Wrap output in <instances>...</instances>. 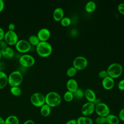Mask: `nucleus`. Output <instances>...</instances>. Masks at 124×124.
<instances>
[{
    "label": "nucleus",
    "instance_id": "1a4fd4ad",
    "mask_svg": "<svg viewBox=\"0 0 124 124\" xmlns=\"http://www.w3.org/2000/svg\"><path fill=\"white\" fill-rule=\"evenodd\" d=\"M95 112L98 116L106 117L110 114V109L106 104L101 102L95 106Z\"/></svg>",
    "mask_w": 124,
    "mask_h": 124
},
{
    "label": "nucleus",
    "instance_id": "f03ea898",
    "mask_svg": "<svg viewBox=\"0 0 124 124\" xmlns=\"http://www.w3.org/2000/svg\"><path fill=\"white\" fill-rule=\"evenodd\" d=\"M62 99L60 95L56 92H50L45 95V104L51 108L56 107L60 105Z\"/></svg>",
    "mask_w": 124,
    "mask_h": 124
},
{
    "label": "nucleus",
    "instance_id": "5701e85b",
    "mask_svg": "<svg viewBox=\"0 0 124 124\" xmlns=\"http://www.w3.org/2000/svg\"><path fill=\"white\" fill-rule=\"evenodd\" d=\"M96 5L93 1H89L86 3L85 6V9L87 13H92L96 9Z\"/></svg>",
    "mask_w": 124,
    "mask_h": 124
},
{
    "label": "nucleus",
    "instance_id": "c85d7f7f",
    "mask_svg": "<svg viewBox=\"0 0 124 124\" xmlns=\"http://www.w3.org/2000/svg\"><path fill=\"white\" fill-rule=\"evenodd\" d=\"M61 24L63 27H67L71 23V19L68 17H63L60 21Z\"/></svg>",
    "mask_w": 124,
    "mask_h": 124
},
{
    "label": "nucleus",
    "instance_id": "f3484780",
    "mask_svg": "<svg viewBox=\"0 0 124 124\" xmlns=\"http://www.w3.org/2000/svg\"><path fill=\"white\" fill-rule=\"evenodd\" d=\"M1 56L6 59H11L14 56V51L10 47L7 46L5 49L0 50Z\"/></svg>",
    "mask_w": 124,
    "mask_h": 124
},
{
    "label": "nucleus",
    "instance_id": "49530a36",
    "mask_svg": "<svg viewBox=\"0 0 124 124\" xmlns=\"http://www.w3.org/2000/svg\"></svg>",
    "mask_w": 124,
    "mask_h": 124
},
{
    "label": "nucleus",
    "instance_id": "cd10ccee",
    "mask_svg": "<svg viewBox=\"0 0 124 124\" xmlns=\"http://www.w3.org/2000/svg\"><path fill=\"white\" fill-rule=\"evenodd\" d=\"M77 73V70L73 66L70 67L66 70V75L69 77L75 76Z\"/></svg>",
    "mask_w": 124,
    "mask_h": 124
},
{
    "label": "nucleus",
    "instance_id": "79ce46f5",
    "mask_svg": "<svg viewBox=\"0 0 124 124\" xmlns=\"http://www.w3.org/2000/svg\"><path fill=\"white\" fill-rule=\"evenodd\" d=\"M0 124H5V120L1 117H0Z\"/></svg>",
    "mask_w": 124,
    "mask_h": 124
},
{
    "label": "nucleus",
    "instance_id": "7c9ffc66",
    "mask_svg": "<svg viewBox=\"0 0 124 124\" xmlns=\"http://www.w3.org/2000/svg\"><path fill=\"white\" fill-rule=\"evenodd\" d=\"M98 76L100 78H101L102 79H103V78H106L108 76L107 71L106 70H103L100 71L98 73Z\"/></svg>",
    "mask_w": 124,
    "mask_h": 124
},
{
    "label": "nucleus",
    "instance_id": "4be33fe9",
    "mask_svg": "<svg viewBox=\"0 0 124 124\" xmlns=\"http://www.w3.org/2000/svg\"><path fill=\"white\" fill-rule=\"evenodd\" d=\"M5 124H19V120L15 115H10L7 117L5 120Z\"/></svg>",
    "mask_w": 124,
    "mask_h": 124
},
{
    "label": "nucleus",
    "instance_id": "393cba45",
    "mask_svg": "<svg viewBox=\"0 0 124 124\" xmlns=\"http://www.w3.org/2000/svg\"><path fill=\"white\" fill-rule=\"evenodd\" d=\"M10 92L12 94L15 96H18L21 94V90L19 86L11 87Z\"/></svg>",
    "mask_w": 124,
    "mask_h": 124
},
{
    "label": "nucleus",
    "instance_id": "bb28decb",
    "mask_svg": "<svg viewBox=\"0 0 124 124\" xmlns=\"http://www.w3.org/2000/svg\"><path fill=\"white\" fill-rule=\"evenodd\" d=\"M74 97L77 99H82L84 96V92L83 91L79 88H78L75 92L73 93Z\"/></svg>",
    "mask_w": 124,
    "mask_h": 124
},
{
    "label": "nucleus",
    "instance_id": "0eeeda50",
    "mask_svg": "<svg viewBox=\"0 0 124 124\" xmlns=\"http://www.w3.org/2000/svg\"><path fill=\"white\" fill-rule=\"evenodd\" d=\"M88 63V60L85 57L79 56L76 57L73 60V66L75 67L77 71L82 70L87 66Z\"/></svg>",
    "mask_w": 124,
    "mask_h": 124
},
{
    "label": "nucleus",
    "instance_id": "dca6fc26",
    "mask_svg": "<svg viewBox=\"0 0 124 124\" xmlns=\"http://www.w3.org/2000/svg\"><path fill=\"white\" fill-rule=\"evenodd\" d=\"M84 96L89 102L93 103L96 98L95 92L91 89H87L84 92Z\"/></svg>",
    "mask_w": 124,
    "mask_h": 124
},
{
    "label": "nucleus",
    "instance_id": "9b49d317",
    "mask_svg": "<svg viewBox=\"0 0 124 124\" xmlns=\"http://www.w3.org/2000/svg\"><path fill=\"white\" fill-rule=\"evenodd\" d=\"M95 105L93 103L87 102L84 103L81 108V114L84 116H89L95 111Z\"/></svg>",
    "mask_w": 124,
    "mask_h": 124
},
{
    "label": "nucleus",
    "instance_id": "a211bd4d",
    "mask_svg": "<svg viewBox=\"0 0 124 124\" xmlns=\"http://www.w3.org/2000/svg\"><path fill=\"white\" fill-rule=\"evenodd\" d=\"M106 123L108 124H119L120 120L118 116L114 114H109L106 117Z\"/></svg>",
    "mask_w": 124,
    "mask_h": 124
},
{
    "label": "nucleus",
    "instance_id": "a18cd8bd",
    "mask_svg": "<svg viewBox=\"0 0 124 124\" xmlns=\"http://www.w3.org/2000/svg\"></svg>",
    "mask_w": 124,
    "mask_h": 124
},
{
    "label": "nucleus",
    "instance_id": "f257e3e1",
    "mask_svg": "<svg viewBox=\"0 0 124 124\" xmlns=\"http://www.w3.org/2000/svg\"><path fill=\"white\" fill-rule=\"evenodd\" d=\"M37 54L43 58L49 56L52 52V47L48 42H40L36 46Z\"/></svg>",
    "mask_w": 124,
    "mask_h": 124
},
{
    "label": "nucleus",
    "instance_id": "6e6552de",
    "mask_svg": "<svg viewBox=\"0 0 124 124\" xmlns=\"http://www.w3.org/2000/svg\"><path fill=\"white\" fill-rule=\"evenodd\" d=\"M15 47L18 52L21 53H26L31 50V45L28 41L21 39L18 40L15 45Z\"/></svg>",
    "mask_w": 124,
    "mask_h": 124
},
{
    "label": "nucleus",
    "instance_id": "39448f33",
    "mask_svg": "<svg viewBox=\"0 0 124 124\" xmlns=\"http://www.w3.org/2000/svg\"><path fill=\"white\" fill-rule=\"evenodd\" d=\"M31 104L36 107H41L45 104V96L40 93H35L30 97Z\"/></svg>",
    "mask_w": 124,
    "mask_h": 124
},
{
    "label": "nucleus",
    "instance_id": "2f4dec72",
    "mask_svg": "<svg viewBox=\"0 0 124 124\" xmlns=\"http://www.w3.org/2000/svg\"><path fill=\"white\" fill-rule=\"evenodd\" d=\"M117 9L120 13L124 15V3H121L119 4Z\"/></svg>",
    "mask_w": 124,
    "mask_h": 124
},
{
    "label": "nucleus",
    "instance_id": "72a5a7b5",
    "mask_svg": "<svg viewBox=\"0 0 124 124\" xmlns=\"http://www.w3.org/2000/svg\"><path fill=\"white\" fill-rule=\"evenodd\" d=\"M118 88L121 91H124V78L119 82L118 84Z\"/></svg>",
    "mask_w": 124,
    "mask_h": 124
},
{
    "label": "nucleus",
    "instance_id": "c756f323",
    "mask_svg": "<svg viewBox=\"0 0 124 124\" xmlns=\"http://www.w3.org/2000/svg\"><path fill=\"white\" fill-rule=\"evenodd\" d=\"M95 122L96 124H105L106 123V117L102 116H98L95 120Z\"/></svg>",
    "mask_w": 124,
    "mask_h": 124
},
{
    "label": "nucleus",
    "instance_id": "f704fd0d",
    "mask_svg": "<svg viewBox=\"0 0 124 124\" xmlns=\"http://www.w3.org/2000/svg\"><path fill=\"white\" fill-rule=\"evenodd\" d=\"M7 44L6 43V42L2 40L0 41V50H2L3 49H5L7 47Z\"/></svg>",
    "mask_w": 124,
    "mask_h": 124
},
{
    "label": "nucleus",
    "instance_id": "b1692460",
    "mask_svg": "<svg viewBox=\"0 0 124 124\" xmlns=\"http://www.w3.org/2000/svg\"><path fill=\"white\" fill-rule=\"evenodd\" d=\"M28 42L31 45L35 46H36L40 42V41L39 40V39H38V37L37 36V35H31L29 37Z\"/></svg>",
    "mask_w": 124,
    "mask_h": 124
},
{
    "label": "nucleus",
    "instance_id": "37998d69",
    "mask_svg": "<svg viewBox=\"0 0 124 124\" xmlns=\"http://www.w3.org/2000/svg\"><path fill=\"white\" fill-rule=\"evenodd\" d=\"M2 56H1V53H0V60L1 59V58Z\"/></svg>",
    "mask_w": 124,
    "mask_h": 124
},
{
    "label": "nucleus",
    "instance_id": "ea45409f",
    "mask_svg": "<svg viewBox=\"0 0 124 124\" xmlns=\"http://www.w3.org/2000/svg\"><path fill=\"white\" fill-rule=\"evenodd\" d=\"M100 103H101V99L100 98H96L95 99V100L93 102V103L95 105V106H96L97 105L100 104Z\"/></svg>",
    "mask_w": 124,
    "mask_h": 124
},
{
    "label": "nucleus",
    "instance_id": "f8f14e48",
    "mask_svg": "<svg viewBox=\"0 0 124 124\" xmlns=\"http://www.w3.org/2000/svg\"><path fill=\"white\" fill-rule=\"evenodd\" d=\"M37 36L40 42H47L50 37V32L48 29L42 28L38 31Z\"/></svg>",
    "mask_w": 124,
    "mask_h": 124
},
{
    "label": "nucleus",
    "instance_id": "de8ad7c7",
    "mask_svg": "<svg viewBox=\"0 0 124 124\" xmlns=\"http://www.w3.org/2000/svg\"></svg>",
    "mask_w": 124,
    "mask_h": 124
},
{
    "label": "nucleus",
    "instance_id": "473e14b6",
    "mask_svg": "<svg viewBox=\"0 0 124 124\" xmlns=\"http://www.w3.org/2000/svg\"><path fill=\"white\" fill-rule=\"evenodd\" d=\"M118 118L120 121H122L124 122V108L120 110L118 114Z\"/></svg>",
    "mask_w": 124,
    "mask_h": 124
},
{
    "label": "nucleus",
    "instance_id": "4c0bfd02",
    "mask_svg": "<svg viewBox=\"0 0 124 124\" xmlns=\"http://www.w3.org/2000/svg\"><path fill=\"white\" fill-rule=\"evenodd\" d=\"M4 6H5V4L4 1L2 0H0V13L3 10L4 8Z\"/></svg>",
    "mask_w": 124,
    "mask_h": 124
},
{
    "label": "nucleus",
    "instance_id": "4468645a",
    "mask_svg": "<svg viewBox=\"0 0 124 124\" xmlns=\"http://www.w3.org/2000/svg\"><path fill=\"white\" fill-rule=\"evenodd\" d=\"M66 86L67 91L73 93L78 88V83L77 81L74 78H70L68 79L66 82Z\"/></svg>",
    "mask_w": 124,
    "mask_h": 124
},
{
    "label": "nucleus",
    "instance_id": "423d86ee",
    "mask_svg": "<svg viewBox=\"0 0 124 124\" xmlns=\"http://www.w3.org/2000/svg\"><path fill=\"white\" fill-rule=\"evenodd\" d=\"M35 61L34 57L29 54H24L19 59V64L24 67L29 68L32 66L35 63Z\"/></svg>",
    "mask_w": 124,
    "mask_h": 124
},
{
    "label": "nucleus",
    "instance_id": "6ab92c4d",
    "mask_svg": "<svg viewBox=\"0 0 124 124\" xmlns=\"http://www.w3.org/2000/svg\"><path fill=\"white\" fill-rule=\"evenodd\" d=\"M8 84V76L6 74L0 71V89L5 88Z\"/></svg>",
    "mask_w": 124,
    "mask_h": 124
},
{
    "label": "nucleus",
    "instance_id": "2eb2a0df",
    "mask_svg": "<svg viewBox=\"0 0 124 124\" xmlns=\"http://www.w3.org/2000/svg\"><path fill=\"white\" fill-rule=\"evenodd\" d=\"M53 18L56 21H60L64 17V11L61 7H57L53 12Z\"/></svg>",
    "mask_w": 124,
    "mask_h": 124
},
{
    "label": "nucleus",
    "instance_id": "20e7f679",
    "mask_svg": "<svg viewBox=\"0 0 124 124\" xmlns=\"http://www.w3.org/2000/svg\"><path fill=\"white\" fill-rule=\"evenodd\" d=\"M108 76L114 79L119 78L121 76L123 72V68L121 64L117 62H114L110 64L107 70Z\"/></svg>",
    "mask_w": 124,
    "mask_h": 124
},
{
    "label": "nucleus",
    "instance_id": "c9c22d12",
    "mask_svg": "<svg viewBox=\"0 0 124 124\" xmlns=\"http://www.w3.org/2000/svg\"><path fill=\"white\" fill-rule=\"evenodd\" d=\"M5 33V32H4V30L1 27H0V41L4 40Z\"/></svg>",
    "mask_w": 124,
    "mask_h": 124
},
{
    "label": "nucleus",
    "instance_id": "a19ab883",
    "mask_svg": "<svg viewBox=\"0 0 124 124\" xmlns=\"http://www.w3.org/2000/svg\"><path fill=\"white\" fill-rule=\"evenodd\" d=\"M23 124H35V123L32 120H28L25 121Z\"/></svg>",
    "mask_w": 124,
    "mask_h": 124
},
{
    "label": "nucleus",
    "instance_id": "aec40b11",
    "mask_svg": "<svg viewBox=\"0 0 124 124\" xmlns=\"http://www.w3.org/2000/svg\"><path fill=\"white\" fill-rule=\"evenodd\" d=\"M76 120L77 124H93V120L88 116H80Z\"/></svg>",
    "mask_w": 124,
    "mask_h": 124
},
{
    "label": "nucleus",
    "instance_id": "e433bc0d",
    "mask_svg": "<svg viewBox=\"0 0 124 124\" xmlns=\"http://www.w3.org/2000/svg\"><path fill=\"white\" fill-rule=\"evenodd\" d=\"M16 28V26L14 23H10L8 25V31H14Z\"/></svg>",
    "mask_w": 124,
    "mask_h": 124
},
{
    "label": "nucleus",
    "instance_id": "9d476101",
    "mask_svg": "<svg viewBox=\"0 0 124 124\" xmlns=\"http://www.w3.org/2000/svg\"><path fill=\"white\" fill-rule=\"evenodd\" d=\"M4 41L7 45L15 46L18 41L17 34L15 31H8L5 33Z\"/></svg>",
    "mask_w": 124,
    "mask_h": 124
},
{
    "label": "nucleus",
    "instance_id": "58836bf2",
    "mask_svg": "<svg viewBox=\"0 0 124 124\" xmlns=\"http://www.w3.org/2000/svg\"><path fill=\"white\" fill-rule=\"evenodd\" d=\"M65 124H77V120L74 119L69 120L65 123Z\"/></svg>",
    "mask_w": 124,
    "mask_h": 124
},
{
    "label": "nucleus",
    "instance_id": "a878e982",
    "mask_svg": "<svg viewBox=\"0 0 124 124\" xmlns=\"http://www.w3.org/2000/svg\"><path fill=\"white\" fill-rule=\"evenodd\" d=\"M73 93L70 91H66L63 94V99L67 102H70L72 101L74 99Z\"/></svg>",
    "mask_w": 124,
    "mask_h": 124
},
{
    "label": "nucleus",
    "instance_id": "412c9836",
    "mask_svg": "<svg viewBox=\"0 0 124 124\" xmlns=\"http://www.w3.org/2000/svg\"><path fill=\"white\" fill-rule=\"evenodd\" d=\"M51 113V107L46 104L40 107L41 115L45 117L48 116Z\"/></svg>",
    "mask_w": 124,
    "mask_h": 124
},
{
    "label": "nucleus",
    "instance_id": "c03bdc74",
    "mask_svg": "<svg viewBox=\"0 0 124 124\" xmlns=\"http://www.w3.org/2000/svg\"><path fill=\"white\" fill-rule=\"evenodd\" d=\"M123 106H124V103H123Z\"/></svg>",
    "mask_w": 124,
    "mask_h": 124
},
{
    "label": "nucleus",
    "instance_id": "7ed1b4c3",
    "mask_svg": "<svg viewBox=\"0 0 124 124\" xmlns=\"http://www.w3.org/2000/svg\"><path fill=\"white\" fill-rule=\"evenodd\" d=\"M23 79L22 73L18 70L12 72L8 76V84L11 87L19 86Z\"/></svg>",
    "mask_w": 124,
    "mask_h": 124
},
{
    "label": "nucleus",
    "instance_id": "ddd939ff",
    "mask_svg": "<svg viewBox=\"0 0 124 124\" xmlns=\"http://www.w3.org/2000/svg\"><path fill=\"white\" fill-rule=\"evenodd\" d=\"M102 85L105 90H110L112 89L115 85L114 79L111 77L108 76L102 79Z\"/></svg>",
    "mask_w": 124,
    "mask_h": 124
}]
</instances>
